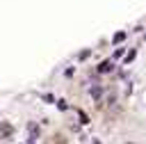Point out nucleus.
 Segmentation results:
<instances>
[{"instance_id": "5", "label": "nucleus", "mask_w": 146, "mask_h": 144, "mask_svg": "<svg viewBox=\"0 0 146 144\" xmlns=\"http://www.w3.org/2000/svg\"><path fill=\"white\" fill-rule=\"evenodd\" d=\"M57 107H59V110H66V107H68V103H66V101H59V103H57Z\"/></svg>"}, {"instance_id": "1", "label": "nucleus", "mask_w": 146, "mask_h": 144, "mask_svg": "<svg viewBox=\"0 0 146 144\" xmlns=\"http://www.w3.org/2000/svg\"><path fill=\"white\" fill-rule=\"evenodd\" d=\"M98 71H100V73H107V71H112V62H103V64L98 66Z\"/></svg>"}, {"instance_id": "2", "label": "nucleus", "mask_w": 146, "mask_h": 144, "mask_svg": "<svg viewBox=\"0 0 146 144\" xmlns=\"http://www.w3.org/2000/svg\"><path fill=\"white\" fill-rule=\"evenodd\" d=\"M100 94H103V89H100V87H98V85H96V87H91V96H94V98H96V101H98V98H100Z\"/></svg>"}, {"instance_id": "3", "label": "nucleus", "mask_w": 146, "mask_h": 144, "mask_svg": "<svg viewBox=\"0 0 146 144\" xmlns=\"http://www.w3.org/2000/svg\"><path fill=\"white\" fill-rule=\"evenodd\" d=\"M125 39V32H116L114 34V43H119V41H123Z\"/></svg>"}, {"instance_id": "6", "label": "nucleus", "mask_w": 146, "mask_h": 144, "mask_svg": "<svg viewBox=\"0 0 146 144\" xmlns=\"http://www.w3.org/2000/svg\"><path fill=\"white\" fill-rule=\"evenodd\" d=\"M94 144H98V142H94Z\"/></svg>"}, {"instance_id": "4", "label": "nucleus", "mask_w": 146, "mask_h": 144, "mask_svg": "<svg viewBox=\"0 0 146 144\" xmlns=\"http://www.w3.org/2000/svg\"><path fill=\"white\" fill-rule=\"evenodd\" d=\"M80 121H82V123H89V117H87L82 110H80Z\"/></svg>"}]
</instances>
